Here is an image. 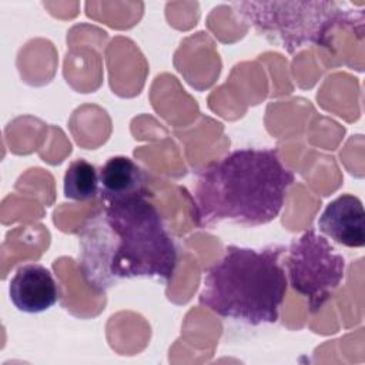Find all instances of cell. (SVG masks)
<instances>
[{"label": "cell", "mask_w": 365, "mask_h": 365, "mask_svg": "<svg viewBox=\"0 0 365 365\" xmlns=\"http://www.w3.org/2000/svg\"><path fill=\"white\" fill-rule=\"evenodd\" d=\"M77 237L80 271L96 292L131 278L168 282L175 274V242L148 198L104 202L81 224Z\"/></svg>", "instance_id": "obj_1"}, {"label": "cell", "mask_w": 365, "mask_h": 365, "mask_svg": "<svg viewBox=\"0 0 365 365\" xmlns=\"http://www.w3.org/2000/svg\"><path fill=\"white\" fill-rule=\"evenodd\" d=\"M294 181V173L277 148L234 150L198 173L194 190L197 224H268L281 212Z\"/></svg>", "instance_id": "obj_2"}, {"label": "cell", "mask_w": 365, "mask_h": 365, "mask_svg": "<svg viewBox=\"0 0 365 365\" xmlns=\"http://www.w3.org/2000/svg\"><path fill=\"white\" fill-rule=\"evenodd\" d=\"M282 252L279 245L225 247L204 275L200 304L218 317L247 325L275 324L288 289Z\"/></svg>", "instance_id": "obj_3"}, {"label": "cell", "mask_w": 365, "mask_h": 365, "mask_svg": "<svg viewBox=\"0 0 365 365\" xmlns=\"http://www.w3.org/2000/svg\"><path fill=\"white\" fill-rule=\"evenodd\" d=\"M235 14L257 33L278 43L289 54L311 44L329 46L331 33L338 27L354 29L364 34L362 7L352 9L345 3L324 0H259L234 1Z\"/></svg>", "instance_id": "obj_4"}, {"label": "cell", "mask_w": 365, "mask_h": 365, "mask_svg": "<svg viewBox=\"0 0 365 365\" xmlns=\"http://www.w3.org/2000/svg\"><path fill=\"white\" fill-rule=\"evenodd\" d=\"M288 285L308 299L312 314L322 309L345 277V258L315 230L305 231L288 247Z\"/></svg>", "instance_id": "obj_5"}, {"label": "cell", "mask_w": 365, "mask_h": 365, "mask_svg": "<svg viewBox=\"0 0 365 365\" xmlns=\"http://www.w3.org/2000/svg\"><path fill=\"white\" fill-rule=\"evenodd\" d=\"M9 297L20 312L40 314L57 304L60 289L48 268L41 264H26L11 277Z\"/></svg>", "instance_id": "obj_6"}, {"label": "cell", "mask_w": 365, "mask_h": 365, "mask_svg": "<svg viewBox=\"0 0 365 365\" xmlns=\"http://www.w3.org/2000/svg\"><path fill=\"white\" fill-rule=\"evenodd\" d=\"M319 231L348 248L365 245V210L354 194H342L327 204L318 220Z\"/></svg>", "instance_id": "obj_7"}, {"label": "cell", "mask_w": 365, "mask_h": 365, "mask_svg": "<svg viewBox=\"0 0 365 365\" xmlns=\"http://www.w3.org/2000/svg\"><path fill=\"white\" fill-rule=\"evenodd\" d=\"M100 171V197L104 202L148 198V178L144 170L127 155L110 157Z\"/></svg>", "instance_id": "obj_8"}, {"label": "cell", "mask_w": 365, "mask_h": 365, "mask_svg": "<svg viewBox=\"0 0 365 365\" xmlns=\"http://www.w3.org/2000/svg\"><path fill=\"white\" fill-rule=\"evenodd\" d=\"M100 192V171L84 158L68 164L63 177V194L67 200L87 201Z\"/></svg>", "instance_id": "obj_9"}]
</instances>
